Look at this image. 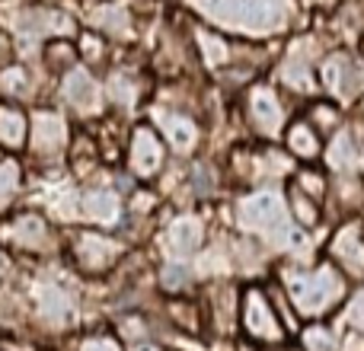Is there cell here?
<instances>
[{"mask_svg": "<svg viewBox=\"0 0 364 351\" xmlns=\"http://www.w3.org/2000/svg\"><path fill=\"white\" fill-rule=\"evenodd\" d=\"M342 291H346L342 288V278L333 265H320L316 271H304V275L288 278V294L304 316L326 313V307H333L339 301Z\"/></svg>", "mask_w": 364, "mask_h": 351, "instance_id": "1", "label": "cell"}, {"mask_svg": "<svg viewBox=\"0 0 364 351\" xmlns=\"http://www.w3.org/2000/svg\"><path fill=\"white\" fill-rule=\"evenodd\" d=\"M201 10H208L218 23L237 29L269 32L282 19L284 0H201Z\"/></svg>", "mask_w": 364, "mask_h": 351, "instance_id": "2", "label": "cell"}, {"mask_svg": "<svg viewBox=\"0 0 364 351\" xmlns=\"http://www.w3.org/2000/svg\"><path fill=\"white\" fill-rule=\"evenodd\" d=\"M240 220L250 230L265 233L272 239L288 237V214H284V201L275 192H259L240 201Z\"/></svg>", "mask_w": 364, "mask_h": 351, "instance_id": "3", "label": "cell"}, {"mask_svg": "<svg viewBox=\"0 0 364 351\" xmlns=\"http://www.w3.org/2000/svg\"><path fill=\"white\" fill-rule=\"evenodd\" d=\"M243 326L250 333V339H256V342L275 345V342L284 339L282 323H278L275 310H272V303L265 301V294L259 288H250L243 294Z\"/></svg>", "mask_w": 364, "mask_h": 351, "instance_id": "4", "label": "cell"}, {"mask_svg": "<svg viewBox=\"0 0 364 351\" xmlns=\"http://www.w3.org/2000/svg\"><path fill=\"white\" fill-rule=\"evenodd\" d=\"M74 252H77V262H80L87 271H102L115 262L119 246H115L109 237H102V233H80L74 243Z\"/></svg>", "mask_w": 364, "mask_h": 351, "instance_id": "5", "label": "cell"}, {"mask_svg": "<svg viewBox=\"0 0 364 351\" xmlns=\"http://www.w3.org/2000/svg\"><path fill=\"white\" fill-rule=\"evenodd\" d=\"M164 163V147H160V138L151 131V128H138L132 138V170L138 176H154Z\"/></svg>", "mask_w": 364, "mask_h": 351, "instance_id": "6", "label": "cell"}, {"mask_svg": "<svg viewBox=\"0 0 364 351\" xmlns=\"http://www.w3.org/2000/svg\"><path fill=\"white\" fill-rule=\"evenodd\" d=\"M250 119L262 134H278V128H282V122H284V109H282V102H278V96L272 93V90H265V87L252 90Z\"/></svg>", "mask_w": 364, "mask_h": 351, "instance_id": "7", "label": "cell"}, {"mask_svg": "<svg viewBox=\"0 0 364 351\" xmlns=\"http://www.w3.org/2000/svg\"><path fill=\"white\" fill-rule=\"evenodd\" d=\"M64 96H68L70 106L83 109V112H90V109L100 106V90H96L93 77L80 68L68 70V77H64Z\"/></svg>", "mask_w": 364, "mask_h": 351, "instance_id": "8", "label": "cell"}, {"mask_svg": "<svg viewBox=\"0 0 364 351\" xmlns=\"http://www.w3.org/2000/svg\"><path fill=\"white\" fill-rule=\"evenodd\" d=\"M4 233L10 243L19 246V249H38V246H45V239H48V227H45V220L36 217V214L16 217Z\"/></svg>", "mask_w": 364, "mask_h": 351, "instance_id": "9", "label": "cell"}, {"mask_svg": "<svg viewBox=\"0 0 364 351\" xmlns=\"http://www.w3.org/2000/svg\"><path fill=\"white\" fill-rule=\"evenodd\" d=\"M64 144V122L55 112H38L32 122V147L38 153H55Z\"/></svg>", "mask_w": 364, "mask_h": 351, "instance_id": "10", "label": "cell"}, {"mask_svg": "<svg viewBox=\"0 0 364 351\" xmlns=\"http://www.w3.org/2000/svg\"><path fill=\"white\" fill-rule=\"evenodd\" d=\"M166 246H170V252H176V256H192L201 246V220H195V217L173 220L170 230H166Z\"/></svg>", "mask_w": 364, "mask_h": 351, "instance_id": "11", "label": "cell"}, {"mask_svg": "<svg viewBox=\"0 0 364 351\" xmlns=\"http://www.w3.org/2000/svg\"><path fill=\"white\" fill-rule=\"evenodd\" d=\"M26 134H29V122L19 109L4 106L0 109V144L4 147H23Z\"/></svg>", "mask_w": 364, "mask_h": 351, "instance_id": "12", "label": "cell"}, {"mask_svg": "<svg viewBox=\"0 0 364 351\" xmlns=\"http://www.w3.org/2000/svg\"><path fill=\"white\" fill-rule=\"evenodd\" d=\"M333 252H336V259H342V262L348 265V269L364 271V246H361V237L355 227H346V230L336 237Z\"/></svg>", "mask_w": 364, "mask_h": 351, "instance_id": "13", "label": "cell"}, {"mask_svg": "<svg viewBox=\"0 0 364 351\" xmlns=\"http://www.w3.org/2000/svg\"><path fill=\"white\" fill-rule=\"evenodd\" d=\"M164 128H166V141H170L176 151H192L195 141H198V128L192 119L186 115H164Z\"/></svg>", "mask_w": 364, "mask_h": 351, "instance_id": "14", "label": "cell"}, {"mask_svg": "<svg viewBox=\"0 0 364 351\" xmlns=\"http://www.w3.org/2000/svg\"><path fill=\"white\" fill-rule=\"evenodd\" d=\"M83 214L96 224H112L119 217V198L112 192H93L83 198Z\"/></svg>", "mask_w": 364, "mask_h": 351, "instance_id": "15", "label": "cell"}, {"mask_svg": "<svg viewBox=\"0 0 364 351\" xmlns=\"http://www.w3.org/2000/svg\"><path fill=\"white\" fill-rule=\"evenodd\" d=\"M288 147L297 153L301 160H314L320 153V141H316V128L307 122H297L288 128Z\"/></svg>", "mask_w": 364, "mask_h": 351, "instance_id": "16", "label": "cell"}, {"mask_svg": "<svg viewBox=\"0 0 364 351\" xmlns=\"http://www.w3.org/2000/svg\"><path fill=\"white\" fill-rule=\"evenodd\" d=\"M348 77H352V64L348 58H329L323 64V83H326L333 93H348Z\"/></svg>", "mask_w": 364, "mask_h": 351, "instance_id": "17", "label": "cell"}, {"mask_svg": "<svg viewBox=\"0 0 364 351\" xmlns=\"http://www.w3.org/2000/svg\"><path fill=\"white\" fill-rule=\"evenodd\" d=\"M38 301H42V313L48 316V320L61 323V320H68V316H70V301L64 297V291L45 288L42 294H38Z\"/></svg>", "mask_w": 364, "mask_h": 351, "instance_id": "18", "label": "cell"}, {"mask_svg": "<svg viewBox=\"0 0 364 351\" xmlns=\"http://www.w3.org/2000/svg\"><path fill=\"white\" fill-rule=\"evenodd\" d=\"M16 192H19V163L4 160V163H0V211L13 205Z\"/></svg>", "mask_w": 364, "mask_h": 351, "instance_id": "19", "label": "cell"}, {"mask_svg": "<svg viewBox=\"0 0 364 351\" xmlns=\"http://www.w3.org/2000/svg\"><path fill=\"white\" fill-rule=\"evenodd\" d=\"M29 90V77L19 68H6L0 70V93L4 96H23Z\"/></svg>", "mask_w": 364, "mask_h": 351, "instance_id": "20", "label": "cell"}, {"mask_svg": "<svg viewBox=\"0 0 364 351\" xmlns=\"http://www.w3.org/2000/svg\"><path fill=\"white\" fill-rule=\"evenodd\" d=\"M352 157H355L352 138H348V134H339V138L333 141V147H329V163H333L336 170H346V166H352Z\"/></svg>", "mask_w": 364, "mask_h": 351, "instance_id": "21", "label": "cell"}, {"mask_svg": "<svg viewBox=\"0 0 364 351\" xmlns=\"http://www.w3.org/2000/svg\"><path fill=\"white\" fill-rule=\"evenodd\" d=\"M304 342H307L310 351H336V339L329 329L323 326H310L307 333H304Z\"/></svg>", "mask_w": 364, "mask_h": 351, "instance_id": "22", "label": "cell"}, {"mask_svg": "<svg viewBox=\"0 0 364 351\" xmlns=\"http://www.w3.org/2000/svg\"><path fill=\"white\" fill-rule=\"evenodd\" d=\"M198 42L205 45V51H208V61H227V42L224 38H218V36H211V32H205L201 29L198 32Z\"/></svg>", "mask_w": 364, "mask_h": 351, "instance_id": "23", "label": "cell"}, {"mask_svg": "<svg viewBox=\"0 0 364 351\" xmlns=\"http://www.w3.org/2000/svg\"><path fill=\"white\" fill-rule=\"evenodd\" d=\"M291 201H294V214L304 220V224H316V207L307 201V195H304V188H297L294 195H291Z\"/></svg>", "mask_w": 364, "mask_h": 351, "instance_id": "24", "label": "cell"}, {"mask_svg": "<svg viewBox=\"0 0 364 351\" xmlns=\"http://www.w3.org/2000/svg\"><path fill=\"white\" fill-rule=\"evenodd\" d=\"M164 288L166 291H182L186 288V269H179V265H166L164 269Z\"/></svg>", "mask_w": 364, "mask_h": 351, "instance_id": "25", "label": "cell"}, {"mask_svg": "<svg viewBox=\"0 0 364 351\" xmlns=\"http://www.w3.org/2000/svg\"><path fill=\"white\" fill-rule=\"evenodd\" d=\"M336 122H339L336 109H329V106H316L314 109V128H333Z\"/></svg>", "mask_w": 364, "mask_h": 351, "instance_id": "26", "label": "cell"}, {"mask_svg": "<svg viewBox=\"0 0 364 351\" xmlns=\"http://www.w3.org/2000/svg\"><path fill=\"white\" fill-rule=\"evenodd\" d=\"M115 99L125 102V106H132L134 102V87L128 77H115Z\"/></svg>", "mask_w": 364, "mask_h": 351, "instance_id": "27", "label": "cell"}, {"mask_svg": "<svg viewBox=\"0 0 364 351\" xmlns=\"http://www.w3.org/2000/svg\"><path fill=\"white\" fill-rule=\"evenodd\" d=\"M80 351H122V348L112 339H90L80 345Z\"/></svg>", "mask_w": 364, "mask_h": 351, "instance_id": "28", "label": "cell"}, {"mask_svg": "<svg viewBox=\"0 0 364 351\" xmlns=\"http://www.w3.org/2000/svg\"><path fill=\"white\" fill-rule=\"evenodd\" d=\"M301 188H304V192L323 195V179H320V176H310V173H304V176H301Z\"/></svg>", "mask_w": 364, "mask_h": 351, "instance_id": "29", "label": "cell"}, {"mask_svg": "<svg viewBox=\"0 0 364 351\" xmlns=\"http://www.w3.org/2000/svg\"><path fill=\"white\" fill-rule=\"evenodd\" d=\"M83 45H87V51H90L87 58H102V42H100V38L87 36V38H83Z\"/></svg>", "mask_w": 364, "mask_h": 351, "instance_id": "30", "label": "cell"}, {"mask_svg": "<svg viewBox=\"0 0 364 351\" xmlns=\"http://www.w3.org/2000/svg\"><path fill=\"white\" fill-rule=\"evenodd\" d=\"M352 323L364 326V294H361V297H355V303H352Z\"/></svg>", "mask_w": 364, "mask_h": 351, "instance_id": "31", "label": "cell"}, {"mask_svg": "<svg viewBox=\"0 0 364 351\" xmlns=\"http://www.w3.org/2000/svg\"><path fill=\"white\" fill-rule=\"evenodd\" d=\"M132 351H160V348L154 345V342H138V345H134Z\"/></svg>", "mask_w": 364, "mask_h": 351, "instance_id": "32", "label": "cell"}]
</instances>
